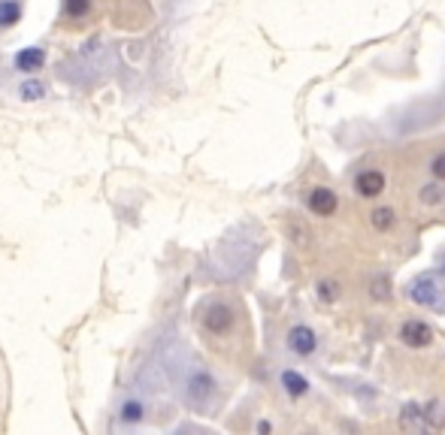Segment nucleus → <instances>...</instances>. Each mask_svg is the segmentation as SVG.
<instances>
[{"mask_svg":"<svg viewBox=\"0 0 445 435\" xmlns=\"http://www.w3.org/2000/svg\"><path fill=\"white\" fill-rule=\"evenodd\" d=\"M197 320L209 336H230L237 327V306L227 299H206L197 309Z\"/></svg>","mask_w":445,"mask_h":435,"instance_id":"1","label":"nucleus"},{"mask_svg":"<svg viewBox=\"0 0 445 435\" xmlns=\"http://www.w3.org/2000/svg\"><path fill=\"white\" fill-rule=\"evenodd\" d=\"M215 393H218V384H215V378H212V372L203 369V366H197L194 372H191V375L185 378V387H182L185 405H191L194 411L209 408V402H212Z\"/></svg>","mask_w":445,"mask_h":435,"instance_id":"2","label":"nucleus"},{"mask_svg":"<svg viewBox=\"0 0 445 435\" xmlns=\"http://www.w3.org/2000/svg\"><path fill=\"white\" fill-rule=\"evenodd\" d=\"M442 281L437 272H418L415 278L409 281V299L415 302L418 309H442Z\"/></svg>","mask_w":445,"mask_h":435,"instance_id":"3","label":"nucleus"},{"mask_svg":"<svg viewBox=\"0 0 445 435\" xmlns=\"http://www.w3.org/2000/svg\"><path fill=\"white\" fill-rule=\"evenodd\" d=\"M397 339H400L406 348H415V351H418V348H430L433 339H437V332H433V327H430L427 320L412 318V320H403Z\"/></svg>","mask_w":445,"mask_h":435,"instance_id":"4","label":"nucleus"},{"mask_svg":"<svg viewBox=\"0 0 445 435\" xmlns=\"http://www.w3.org/2000/svg\"><path fill=\"white\" fill-rule=\"evenodd\" d=\"M285 345L291 353H297V357H312V353L318 351V332L312 330L309 323H294L285 336Z\"/></svg>","mask_w":445,"mask_h":435,"instance_id":"5","label":"nucleus"},{"mask_svg":"<svg viewBox=\"0 0 445 435\" xmlns=\"http://www.w3.org/2000/svg\"><path fill=\"white\" fill-rule=\"evenodd\" d=\"M385 185H388V178L382 169H361V173L355 176V181H351V188H355V194L361 200H376L385 194Z\"/></svg>","mask_w":445,"mask_h":435,"instance_id":"6","label":"nucleus"},{"mask_svg":"<svg viewBox=\"0 0 445 435\" xmlns=\"http://www.w3.org/2000/svg\"><path fill=\"white\" fill-rule=\"evenodd\" d=\"M306 206H309L312 215H318V218H330L333 212L339 209V197L333 194L330 188L318 185V188H312L309 194H306Z\"/></svg>","mask_w":445,"mask_h":435,"instance_id":"7","label":"nucleus"},{"mask_svg":"<svg viewBox=\"0 0 445 435\" xmlns=\"http://www.w3.org/2000/svg\"><path fill=\"white\" fill-rule=\"evenodd\" d=\"M397 427L403 432H424L427 429V420H424V405L418 402H406L397 414Z\"/></svg>","mask_w":445,"mask_h":435,"instance_id":"8","label":"nucleus"},{"mask_svg":"<svg viewBox=\"0 0 445 435\" xmlns=\"http://www.w3.org/2000/svg\"><path fill=\"white\" fill-rule=\"evenodd\" d=\"M13 64H15L18 73H37V70L46 67V48H43V46L18 48V55H15Z\"/></svg>","mask_w":445,"mask_h":435,"instance_id":"9","label":"nucleus"},{"mask_svg":"<svg viewBox=\"0 0 445 435\" xmlns=\"http://www.w3.org/2000/svg\"><path fill=\"white\" fill-rule=\"evenodd\" d=\"M279 384H282V390H285L291 399H303L309 393V387H312L309 378L303 375V372H297V369H285V372H282Z\"/></svg>","mask_w":445,"mask_h":435,"instance_id":"10","label":"nucleus"},{"mask_svg":"<svg viewBox=\"0 0 445 435\" xmlns=\"http://www.w3.org/2000/svg\"><path fill=\"white\" fill-rule=\"evenodd\" d=\"M118 420L125 427H137V423L146 420V402L143 399H125L118 408Z\"/></svg>","mask_w":445,"mask_h":435,"instance_id":"11","label":"nucleus"},{"mask_svg":"<svg viewBox=\"0 0 445 435\" xmlns=\"http://www.w3.org/2000/svg\"><path fill=\"white\" fill-rule=\"evenodd\" d=\"M370 227L379 230V233H391L394 227H397V212H394V206H376L370 212Z\"/></svg>","mask_w":445,"mask_h":435,"instance_id":"12","label":"nucleus"},{"mask_svg":"<svg viewBox=\"0 0 445 435\" xmlns=\"http://www.w3.org/2000/svg\"><path fill=\"white\" fill-rule=\"evenodd\" d=\"M442 200H445V181L439 178H430L427 185H421L418 188V203L421 206H442Z\"/></svg>","mask_w":445,"mask_h":435,"instance_id":"13","label":"nucleus"},{"mask_svg":"<svg viewBox=\"0 0 445 435\" xmlns=\"http://www.w3.org/2000/svg\"><path fill=\"white\" fill-rule=\"evenodd\" d=\"M22 15H25L22 0H0V30L15 27L22 22Z\"/></svg>","mask_w":445,"mask_h":435,"instance_id":"14","label":"nucleus"},{"mask_svg":"<svg viewBox=\"0 0 445 435\" xmlns=\"http://www.w3.org/2000/svg\"><path fill=\"white\" fill-rule=\"evenodd\" d=\"M61 13H64V18H70V22H82V18H88L94 13V0H64V4H61Z\"/></svg>","mask_w":445,"mask_h":435,"instance_id":"15","label":"nucleus"},{"mask_svg":"<svg viewBox=\"0 0 445 435\" xmlns=\"http://www.w3.org/2000/svg\"><path fill=\"white\" fill-rule=\"evenodd\" d=\"M424 420H427V429H445V402L430 399L424 405Z\"/></svg>","mask_w":445,"mask_h":435,"instance_id":"16","label":"nucleus"},{"mask_svg":"<svg viewBox=\"0 0 445 435\" xmlns=\"http://www.w3.org/2000/svg\"><path fill=\"white\" fill-rule=\"evenodd\" d=\"M370 297L372 299H379V302H388L391 299V281H388V275H372L370 278Z\"/></svg>","mask_w":445,"mask_h":435,"instance_id":"17","label":"nucleus"},{"mask_svg":"<svg viewBox=\"0 0 445 435\" xmlns=\"http://www.w3.org/2000/svg\"><path fill=\"white\" fill-rule=\"evenodd\" d=\"M18 94H22V100H27V103H34V100L46 97V85L39 82V79H27V82H22V88H18Z\"/></svg>","mask_w":445,"mask_h":435,"instance_id":"18","label":"nucleus"},{"mask_svg":"<svg viewBox=\"0 0 445 435\" xmlns=\"http://www.w3.org/2000/svg\"><path fill=\"white\" fill-rule=\"evenodd\" d=\"M315 293H318V299L321 302H337L339 299V281H333V278H325V281H318L315 285Z\"/></svg>","mask_w":445,"mask_h":435,"instance_id":"19","label":"nucleus"},{"mask_svg":"<svg viewBox=\"0 0 445 435\" xmlns=\"http://www.w3.org/2000/svg\"><path fill=\"white\" fill-rule=\"evenodd\" d=\"M430 176L433 178H439V181H445V151H439V155H433V160H430Z\"/></svg>","mask_w":445,"mask_h":435,"instance_id":"20","label":"nucleus"},{"mask_svg":"<svg viewBox=\"0 0 445 435\" xmlns=\"http://www.w3.org/2000/svg\"><path fill=\"white\" fill-rule=\"evenodd\" d=\"M270 429H272V423H270V420H261V423H258V432H261V435H267Z\"/></svg>","mask_w":445,"mask_h":435,"instance_id":"21","label":"nucleus"}]
</instances>
